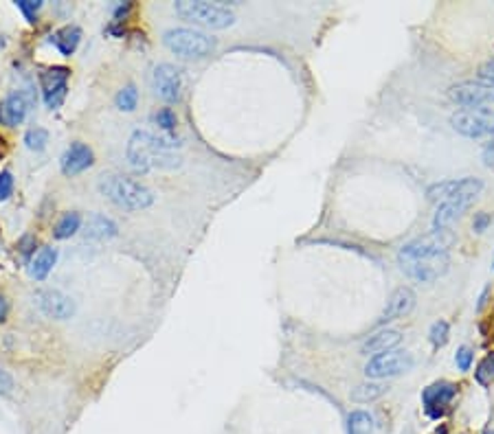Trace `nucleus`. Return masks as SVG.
Returning a JSON list of instances; mask_svg holds the SVG:
<instances>
[{"label":"nucleus","mask_w":494,"mask_h":434,"mask_svg":"<svg viewBox=\"0 0 494 434\" xmlns=\"http://www.w3.org/2000/svg\"><path fill=\"white\" fill-rule=\"evenodd\" d=\"M479 79L488 81V83H494V57L492 60H488L485 64H481L479 68Z\"/></svg>","instance_id":"nucleus-35"},{"label":"nucleus","mask_w":494,"mask_h":434,"mask_svg":"<svg viewBox=\"0 0 494 434\" xmlns=\"http://www.w3.org/2000/svg\"><path fill=\"white\" fill-rule=\"evenodd\" d=\"M99 191L104 197H108L114 207H119L123 211H145L154 205V193L126 176H117V173H110L99 180Z\"/></svg>","instance_id":"nucleus-3"},{"label":"nucleus","mask_w":494,"mask_h":434,"mask_svg":"<svg viewBox=\"0 0 494 434\" xmlns=\"http://www.w3.org/2000/svg\"><path fill=\"white\" fill-rule=\"evenodd\" d=\"M49 143V132L44 128H31L24 134V145L31 152H42Z\"/></svg>","instance_id":"nucleus-27"},{"label":"nucleus","mask_w":494,"mask_h":434,"mask_svg":"<svg viewBox=\"0 0 494 434\" xmlns=\"http://www.w3.org/2000/svg\"><path fill=\"white\" fill-rule=\"evenodd\" d=\"M16 7L24 14L26 22H36V16L42 9V3H40V0H18Z\"/></svg>","instance_id":"nucleus-31"},{"label":"nucleus","mask_w":494,"mask_h":434,"mask_svg":"<svg viewBox=\"0 0 494 434\" xmlns=\"http://www.w3.org/2000/svg\"><path fill=\"white\" fill-rule=\"evenodd\" d=\"M488 434H494V430H492V432H488Z\"/></svg>","instance_id":"nucleus-42"},{"label":"nucleus","mask_w":494,"mask_h":434,"mask_svg":"<svg viewBox=\"0 0 494 434\" xmlns=\"http://www.w3.org/2000/svg\"><path fill=\"white\" fill-rule=\"evenodd\" d=\"M448 99L461 108H485L494 103V83L483 79H466L448 88Z\"/></svg>","instance_id":"nucleus-9"},{"label":"nucleus","mask_w":494,"mask_h":434,"mask_svg":"<svg viewBox=\"0 0 494 434\" xmlns=\"http://www.w3.org/2000/svg\"><path fill=\"white\" fill-rule=\"evenodd\" d=\"M455 244V235L448 228L433 230V233L404 244L398 252L400 270L418 283H433L448 272L450 257L448 248Z\"/></svg>","instance_id":"nucleus-1"},{"label":"nucleus","mask_w":494,"mask_h":434,"mask_svg":"<svg viewBox=\"0 0 494 434\" xmlns=\"http://www.w3.org/2000/svg\"><path fill=\"white\" fill-rule=\"evenodd\" d=\"M81 230H84V235L89 239H112V237H117V233H119L117 224H114L110 217L101 215V213H93V215L86 217Z\"/></svg>","instance_id":"nucleus-18"},{"label":"nucleus","mask_w":494,"mask_h":434,"mask_svg":"<svg viewBox=\"0 0 494 434\" xmlns=\"http://www.w3.org/2000/svg\"><path fill=\"white\" fill-rule=\"evenodd\" d=\"M77 230H81V215L79 213H66L60 222L55 224L53 235H55V239H69L77 233Z\"/></svg>","instance_id":"nucleus-24"},{"label":"nucleus","mask_w":494,"mask_h":434,"mask_svg":"<svg viewBox=\"0 0 494 434\" xmlns=\"http://www.w3.org/2000/svg\"><path fill=\"white\" fill-rule=\"evenodd\" d=\"M132 11V3H121V5H117V7H114V20H117V22H121V20H126V16Z\"/></svg>","instance_id":"nucleus-37"},{"label":"nucleus","mask_w":494,"mask_h":434,"mask_svg":"<svg viewBox=\"0 0 494 434\" xmlns=\"http://www.w3.org/2000/svg\"><path fill=\"white\" fill-rule=\"evenodd\" d=\"M156 125H158L163 132L171 134L173 130H176V125H178L176 112H173L171 108H161V110L156 112Z\"/></svg>","instance_id":"nucleus-28"},{"label":"nucleus","mask_w":494,"mask_h":434,"mask_svg":"<svg viewBox=\"0 0 494 434\" xmlns=\"http://www.w3.org/2000/svg\"><path fill=\"white\" fill-rule=\"evenodd\" d=\"M79 42H81V29L75 26V24H66V26L60 29V31H55L51 36V44L60 51L64 57H71L77 51Z\"/></svg>","instance_id":"nucleus-19"},{"label":"nucleus","mask_w":494,"mask_h":434,"mask_svg":"<svg viewBox=\"0 0 494 434\" xmlns=\"http://www.w3.org/2000/svg\"><path fill=\"white\" fill-rule=\"evenodd\" d=\"M185 22L205 26V29H228L236 22V16L226 5L220 3H202V0H183V3L173 5Z\"/></svg>","instance_id":"nucleus-5"},{"label":"nucleus","mask_w":494,"mask_h":434,"mask_svg":"<svg viewBox=\"0 0 494 434\" xmlns=\"http://www.w3.org/2000/svg\"><path fill=\"white\" fill-rule=\"evenodd\" d=\"M483 180L481 178H461V180H444L435 182L426 189V197L433 205H444V202H473L481 195Z\"/></svg>","instance_id":"nucleus-6"},{"label":"nucleus","mask_w":494,"mask_h":434,"mask_svg":"<svg viewBox=\"0 0 494 434\" xmlns=\"http://www.w3.org/2000/svg\"><path fill=\"white\" fill-rule=\"evenodd\" d=\"M163 44L183 60H205L218 46L216 38L196 29H169L163 36Z\"/></svg>","instance_id":"nucleus-4"},{"label":"nucleus","mask_w":494,"mask_h":434,"mask_svg":"<svg viewBox=\"0 0 494 434\" xmlns=\"http://www.w3.org/2000/svg\"><path fill=\"white\" fill-rule=\"evenodd\" d=\"M473 362H475V351L470 349V346H459L457 353H455V364L461 373H468L473 368Z\"/></svg>","instance_id":"nucleus-30"},{"label":"nucleus","mask_w":494,"mask_h":434,"mask_svg":"<svg viewBox=\"0 0 494 434\" xmlns=\"http://www.w3.org/2000/svg\"><path fill=\"white\" fill-rule=\"evenodd\" d=\"M11 388H14V380H11V375H9L5 368H0V395H7Z\"/></svg>","instance_id":"nucleus-36"},{"label":"nucleus","mask_w":494,"mask_h":434,"mask_svg":"<svg viewBox=\"0 0 494 434\" xmlns=\"http://www.w3.org/2000/svg\"><path fill=\"white\" fill-rule=\"evenodd\" d=\"M176 145L178 143L169 136L136 130L128 140V160L141 173L150 169H173L181 165V156L173 152Z\"/></svg>","instance_id":"nucleus-2"},{"label":"nucleus","mask_w":494,"mask_h":434,"mask_svg":"<svg viewBox=\"0 0 494 434\" xmlns=\"http://www.w3.org/2000/svg\"><path fill=\"white\" fill-rule=\"evenodd\" d=\"M18 248H20V252H22V257L26 259V262H31V259L36 257V237L34 235H24L20 239Z\"/></svg>","instance_id":"nucleus-33"},{"label":"nucleus","mask_w":494,"mask_h":434,"mask_svg":"<svg viewBox=\"0 0 494 434\" xmlns=\"http://www.w3.org/2000/svg\"><path fill=\"white\" fill-rule=\"evenodd\" d=\"M457 395V386L450 382H435L422 391V406L430 419H442Z\"/></svg>","instance_id":"nucleus-12"},{"label":"nucleus","mask_w":494,"mask_h":434,"mask_svg":"<svg viewBox=\"0 0 494 434\" xmlns=\"http://www.w3.org/2000/svg\"><path fill=\"white\" fill-rule=\"evenodd\" d=\"M55 262H57V250L44 246L36 252L31 262H29V274H31L36 281H44L49 277V272L53 270Z\"/></svg>","instance_id":"nucleus-21"},{"label":"nucleus","mask_w":494,"mask_h":434,"mask_svg":"<svg viewBox=\"0 0 494 434\" xmlns=\"http://www.w3.org/2000/svg\"><path fill=\"white\" fill-rule=\"evenodd\" d=\"M34 103H36V97L31 91H18L9 95L7 99L0 101V125H7V128L20 125L29 117Z\"/></svg>","instance_id":"nucleus-13"},{"label":"nucleus","mask_w":494,"mask_h":434,"mask_svg":"<svg viewBox=\"0 0 494 434\" xmlns=\"http://www.w3.org/2000/svg\"><path fill=\"white\" fill-rule=\"evenodd\" d=\"M492 270H494V254H492Z\"/></svg>","instance_id":"nucleus-41"},{"label":"nucleus","mask_w":494,"mask_h":434,"mask_svg":"<svg viewBox=\"0 0 494 434\" xmlns=\"http://www.w3.org/2000/svg\"><path fill=\"white\" fill-rule=\"evenodd\" d=\"M14 193V176L11 171H0V202L9 200Z\"/></svg>","instance_id":"nucleus-32"},{"label":"nucleus","mask_w":494,"mask_h":434,"mask_svg":"<svg viewBox=\"0 0 494 434\" xmlns=\"http://www.w3.org/2000/svg\"><path fill=\"white\" fill-rule=\"evenodd\" d=\"M7 311H9V303H7L5 296H0V323H3L5 318H7Z\"/></svg>","instance_id":"nucleus-40"},{"label":"nucleus","mask_w":494,"mask_h":434,"mask_svg":"<svg viewBox=\"0 0 494 434\" xmlns=\"http://www.w3.org/2000/svg\"><path fill=\"white\" fill-rule=\"evenodd\" d=\"M450 125L459 136H466V138L494 136V110L492 108H461L450 117Z\"/></svg>","instance_id":"nucleus-7"},{"label":"nucleus","mask_w":494,"mask_h":434,"mask_svg":"<svg viewBox=\"0 0 494 434\" xmlns=\"http://www.w3.org/2000/svg\"><path fill=\"white\" fill-rule=\"evenodd\" d=\"M450 340V325L446 321H435L428 329V342L433 344V349H442Z\"/></svg>","instance_id":"nucleus-25"},{"label":"nucleus","mask_w":494,"mask_h":434,"mask_svg":"<svg viewBox=\"0 0 494 434\" xmlns=\"http://www.w3.org/2000/svg\"><path fill=\"white\" fill-rule=\"evenodd\" d=\"M415 292L411 287H398V289H393L391 292V296H389V301H387V305H385V309H383V314H380V325H387V323H391V321H398V318H404V316H409L411 311H413V307H415Z\"/></svg>","instance_id":"nucleus-15"},{"label":"nucleus","mask_w":494,"mask_h":434,"mask_svg":"<svg viewBox=\"0 0 494 434\" xmlns=\"http://www.w3.org/2000/svg\"><path fill=\"white\" fill-rule=\"evenodd\" d=\"M34 303L38 309L53 321H66L75 314V303L60 289H38L34 294Z\"/></svg>","instance_id":"nucleus-11"},{"label":"nucleus","mask_w":494,"mask_h":434,"mask_svg":"<svg viewBox=\"0 0 494 434\" xmlns=\"http://www.w3.org/2000/svg\"><path fill=\"white\" fill-rule=\"evenodd\" d=\"M385 393H387V386H385V384H380V382H367V384H358V386L350 393V397H352V401H356V403H369V401L380 399Z\"/></svg>","instance_id":"nucleus-22"},{"label":"nucleus","mask_w":494,"mask_h":434,"mask_svg":"<svg viewBox=\"0 0 494 434\" xmlns=\"http://www.w3.org/2000/svg\"><path fill=\"white\" fill-rule=\"evenodd\" d=\"M488 294H490V285H485V287L481 289L479 301H477V311H481V309L485 307V303H488Z\"/></svg>","instance_id":"nucleus-39"},{"label":"nucleus","mask_w":494,"mask_h":434,"mask_svg":"<svg viewBox=\"0 0 494 434\" xmlns=\"http://www.w3.org/2000/svg\"><path fill=\"white\" fill-rule=\"evenodd\" d=\"M114 103H117V108L123 110V112H132V110L136 108V103H138V91H136V86H132V83L123 86V88L117 93V97H114Z\"/></svg>","instance_id":"nucleus-26"},{"label":"nucleus","mask_w":494,"mask_h":434,"mask_svg":"<svg viewBox=\"0 0 494 434\" xmlns=\"http://www.w3.org/2000/svg\"><path fill=\"white\" fill-rule=\"evenodd\" d=\"M415 360L409 351L393 349L380 356H373L365 364V375L371 380H387V378H398L402 373H409L413 368Z\"/></svg>","instance_id":"nucleus-8"},{"label":"nucleus","mask_w":494,"mask_h":434,"mask_svg":"<svg viewBox=\"0 0 494 434\" xmlns=\"http://www.w3.org/2000/svg\"><path fill=\"white\" fill-rule=\"evenodd\" d=\"M492 224V215L488 213V211H479V213H475V219H473V230L475 233H485L488 230V226Z\"/></svg>","instance_id":"nucleus-34"},{"label":"nucleus","mask_w":494,"mask_h":434,"mask_svg":"<svg viewBox=\"0 0 494 434\" xmlns=\"http://www.w3.org/2000/svg\"><path fill=\"white\" fill-rule=\"evenodd\" d=\"M470 207L473 205H468V202H444V205L438 207V213L433 215V230L448 228L453 222H457Z\"/></svg>","instance_id":"nucleus-20"},{"label":"nucleus","mask_w":494,"mask_h":434,"mask_svg":"<svg viewBox=\"0 0 494 434\" xmlns=\"http://www.w3.org/2000/svg\"><path fill=\"white\" fill-rule=\"evenodd\" d=\"M483 160H485V165L488 167H492L494 165V140L488 145V148H485V152H483Z\"/></svg>","instance_id":"nucleus-38"},{"label":"nucleus","mask_w":494,"mask_h":434,"mask_svg":"<svg viewBox=\"0 0 494 434\" xmlns=\"http://www.w3.org/2000/svg\"><path fill=\"white\" fill-rule=\"evenodd\" d=\"M95 162V154L86 143H71V148L62 154V173L64 176H79L81 171L91 169Z\"/></svg>","instance_id":"nucleus-16"},{"label":"nucleus","mask_w":494,"mask_h":434,"mask_svg":"<svg viewBox=\"0 0 494 434\" xmlns=\"http://www.w3.org/2000/svg\"><path fill=\"white\" fill-rule=\"evenodd\" d=\"M152 86H154V93L163 101L173 103V101L181 99L183 75H181V71L173 66V64H158L154 68V75H152Z\"/></svg>","instance_id":"nucleus-14"},{"label":"nucleus","mask_w":494,"mask_h":434,"mask_svg":"<svg viewBox=\"0 0 494 434\" xmlns=\"http://www.w3.org/2000/svg\"><path fill=\"white\" fill-rule=\"evenodd\" d=\"M402 340V334L395 331V329H383V331H378L373 336H369L363 346H361V353L363 356H380V353H387V351H393L395 346L400 344Z\"/></svg>","instance_id":"nucleus-17"},{"label":"nucleus","mask_w":494,"mask_h":434,"mask_svg":"<svg viewBox=\"0 0 494 434\" xmlns=\"http://www.w3.org/2000/svg\"><path fill=\"white\" fill-rule=\"evenodd\" d=\"M69 77H71V71L66 66H51L40 75L42 97H44L46 108L57 110L64 103L66 91H69Z\"/></svg>","instance_id":"nucleus-10"},{"label":"nucleus","mask_w":494,"mask_h":434,"mask_svg":"<svg viewBox=\"0 0 494 434\" xmlns=\"http://www.w3.org/2000/svg\"><path fill=\"white\" fill-rule=\"evenodd\" d=\"M373 417L367 410H354L347 417V434H371Z\"/></svg>","instance_id":"nucleus-23"},{"label":"nucleus","mask_w":494,"mask_h":434,"mask_svg":"<svg viewBox=\"0 0 494 434\" xmlns=\"http://www.w3.org/2000/svg\"><path fill=\"white\" fill-rule=\"evenodd\" d=\"M477 382L479 384H490V382H494V353H488L483 360H481V364H479V368H477Z\"/></svg>","instance_id":"nucleus-29"}]
</instances>
